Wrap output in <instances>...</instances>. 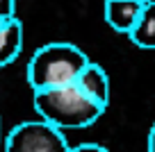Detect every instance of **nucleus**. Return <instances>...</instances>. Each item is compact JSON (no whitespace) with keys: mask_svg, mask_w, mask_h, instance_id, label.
Wrapping results in <instances>:
<instances>
[{"mask_svg":"<svg viewBox=\"0 0 155 152\" xmlns=\"http://www.w3.org/2000/svg\"><path fill=\"white\" fill-rule=\"evenodd\" d=\"M144 0H105V21L114 32L130 34L144 9Z\"/></svg>","mask_w":155,"mask_h":152,"instance_id":"4","label":"nucleus"},{"mask_svg":"<svg viewBox=\"0 0 155 152\" xmlns=\"http://www.w3.org/2000/svg\"><path fill=\"white\" fill-rule=\"evenodd\" d=\"M16 18V0H0V21Z\"/></svg>","mask_w":155,"mask_h":152,"instance_id":"8","label":"nucleus"},{"mask_svg":"<svg viewBox=\"0 0 155 152\" xmlns=\"http://www.w3.org/2000/svg\"><path fill=\"white\" fill-rule=\"evenodd\" d=\"M91 62L84 50L66 41H53L37 48L28 62V84L34 91L62 89L78 82L84 66Z\"/></svg>","mask_w":155,"mask_h":152,"instance_id":"1","label":"nucleus"},{"mask_svg":"<svg viewBox=\"0 0 155 152\" xmlns=\"http://www.w3.org/2000/svg\"><path fill=\"white\" fill-rule=\"evenodd\" d=\"M5 152H71V145L62 129L39 118L12 127L5 138Z\"/></svg>","mask_w":155,"mask_h":152,"instance_id":"3","label":"nucleus"},{"mask_svg":"<svg viewBox=\"0 0 155 152\" xmlns=\"http://www.w3.org/2000/svg\"><path fill=\"white\" fill-rule=\"evenodd\" d=\"M144 2H150V0H144Z\"/></svg>","mask_w":155,"mask_h":152,"instance_id":"12","label":"nucleus"},{"mask_svg":"<svg viewBox=\"0 0 155 152\" xmlns=\"http://www.w3.org/2000/svg\"><path fill=\"white\" fill-rule=\"evenodd\" d=\"M75 84L80 86V91L87 93L94 102H98L103 109L110 107V91H112L110 89V75L105 73V68H103L101 64L89 62L87 66H84V71L80 73Z\"/></svg>","mask_w":155,"mask_h":152,"instance_id":"5","label":"nucleus"},{"mask_svg":"<svg viewBox=\"0 0 155 152\" xmlns=\"http://www.w3.org/2000/svg\"><path fill=\"white\" fill-rule=\"evenodd\" d=\"M0 141H2V123H0Z\"/></svg>","mask_w":155,"mask_h":152,"instance_id":"11","label":"nucleus"},{"mask_svg":"<svg viewBox=\"0 0 155 152\" xmlns=\"http://www.w3.org/2000/svg\"><path fill=\"white\" fill-rule=\"evenodd\" d=\"M128 36H130V41L137 48L155 50V0L144 5L139 21H137V25L132 27V32Z\"/></svg>","mask_w":155,"mask_h":152,"instance_id":"7","label":"nucleus"},{"mask_svg":"<svg viewBox=\"0 0 155 152\" xmlns=\"http://www.w3.org/2000/svg\"><path fill=\"white\" fill-rule=\"evenodd\" d=\"M23 50V25L18 18L0 21V68L16 62Z\"/></svg>","mask_w":155,"mask_h":152,"instance_id":"6","label":"nucleus"},{"mask_svg":"<svg viewBox=\"0 0 155 152\" xmlns=\"http://www.w3.org/2000/svg\"><path fill=\"white\" fill-rule=\"evenodd\" d=\"M32 105L39 118L57 129H84L91 127L103 114L98 102H94L87 93L80 91L78 84L62 86V89H48V91H34Z\"/></svg>","mask_w":155,"mask_h":152,"instance_id":"2","label":"nucleus"},{"mask_svg":"<svg viewBox=\"0 0 155 152\" xmlns=\"http://www.w3.org/2000/svg\"><path fill=\"white\" fill-rule=\"evenodd\" d=\"M71 152H110V150L103 147L101 143H80V145H73Z\"/></svg>","mask_w":155,"mask_h":152,"instance_id":"9","label":"nucleus"},{"mask_svg":"<svg viewBox=\"0 0 155 152\" xmlns=\"http://www.w3.org/2000/svg\"><path fill=\"white\" fill-rule=\"evenodd\" d=\"M148 152H155V123L148 132Z\"/></svg>","mask_w":155,"mask_h":152,"instance_id":"10","label":"nucleus"}]
</instances>
